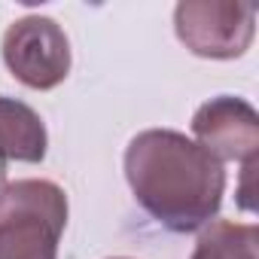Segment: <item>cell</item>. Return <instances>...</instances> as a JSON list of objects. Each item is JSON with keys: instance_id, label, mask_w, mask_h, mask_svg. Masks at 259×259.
<instances>
[{"instance_id": "obj_4", "label": "cell", "mask_w": 259, "mask_h": 259, "mask_svg": "<svg viewBox=\"0 0 259 259\" xmlns=\"http://www.w3.org/2000/svg\"><path fill=\"white\" fill-rule=\"evenodd\" d=\"M4 61L10 73L28 85L49 92L70 73V40L49 16H22L4 34Z\"/></svg>"}, {"instance_id": "obj_3", "label": "cell", "mask_w": 259, "mask_h": 259, "mask_svg": "<svg viewBox=\"0 0 259 259\" xmlns=\"http://www.w3.org/2000/svg\"><path fill=\"white\" fill-rule=\"evenodd\" d=\"M174 31L198 58H241L256 34V7L232 0H183L174 7Z\"/></svg>"}, {"instance_id": "obj_5", "label": "cell", "mask_w": 259, "mask_h": 259, "mask_svg": "<svg viewBox=\"0 0 259 259\" xmlns=\"http://www.w3.org/2000/svg\"><path fill=\"white\" fill-rule=\"evenodd\" d=\"M192 135L201 150L217 162L256 165L259 156V113L250 101L235 95H217L204 101L192 116Z\"/></svg>"}, {"instance_id": "obj_7", "label": "cell", "mask_w": 259, "mask_h": 259, "mask_svg": "<svg viewBox=\"0 0 259 259\" xmlns=\"http://www.w3.org/2000/svg\"><path fill=\"white\" fill-rule=\"evenodd\" d=\"M189 259H259V229L253 223L210 220Z\"/></svg>"}, {"instance_id": "obj_9", "label": "cell", "mask_w": 259, "mask_h": 259, "mask_svg": "<svg viewBox=\"0 0 259 259\" xmlns=\"http://www.w3.org/2000/svg\"><path fill=\"white\" fill-rule=\"evenodd\" d=\"M116 259H125V256H116Z\"/></svg>"}, {"instance_id": "obj_8", "label": "cell", "mask_w": 259, "mask_h": 259, "mask_svg": "<svg viewBox=\"0 0 259 259\" xmlns=\"http://www.w3.org/2000/svg\"><path fill=\"white\" fill-rule=\"evenodd\" d=\"M4 186H7V159L0 156V189H4Z\"/></svg>"}, {"instance_id": "obj_6", "label": "cell", "mask_w": 259, "mask_h": 259, "mask_svg": "<svg viewBox=\"0 0 259 259\" xmlns=\"http://www.w3.org/2000/svg\"><path fill=\"white\" fill-rule=\"evenodd\" d=\"M49 135L40 113L19 98H0V156L37 165L46 159Z\"/></svg>"}, {"instance_id": "obj_1", "label": "cell", "mask_w": 259, "mask_h": 259, "mask_svg": "<svg viewBox=\"0 0 259 259\" xmlns=\"http://www.w3.org/2000/svg\"><path fill=\"white\" fill-rule=\"evenodd\" d=\"M125 180L135 201L174 235L204 229L220 213L226 192L223 162L174 128H147L132 138Z\"/></svg>"}, {"instance_id": "obj_2", "label": "cell", "mask_w": 259, "mask_h": 259, "mask_svg": "<svg viewBox=\"0 0 259 259\" xmlns=\"http://www.w3.org/2000/svg\"><path fill=\"white\" fill-rule=\"evenodd\" d=\"M67 195L52 180H16L0 189V259H58Z\"/></svg>"}]
</instances>
